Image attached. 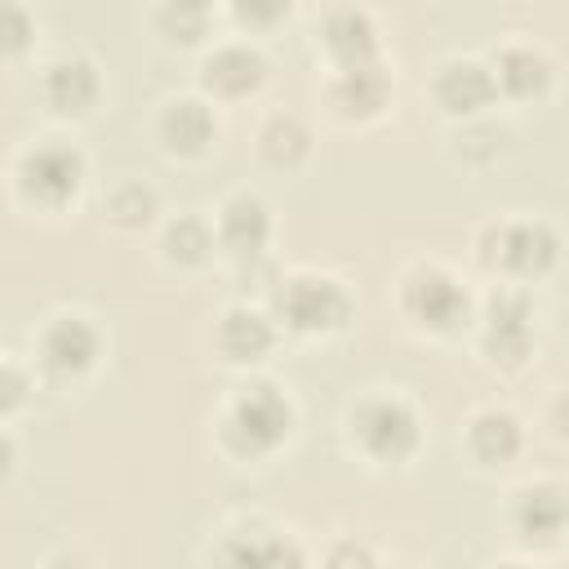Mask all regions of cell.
I'll use <instances>...</instances> for the list:
<instances>
[{
	"label": "cell",
	"instance_id": "cell-1",
	"mask_svg": "<svg viewBox=\"0 0 569 569\" xmlns=\"http://www.w3.org/2000/svg\"><path fill=\"white\" fill-rule=\"evenodd\" d=\"M293 427V405L276 382H249L231 396L222 413V440L240 458H262L284 445Z\"/></svg>",
	"mask_w": 569,
	"mask_h": 569
},
{
	"label": "cell",
	"instance_id": "cell-2",
	"mask_svg": "<svg viewBox=\"0 0 569 569\" xmlns=\"http://www.w3.org/2000/svg\"><path fill=\"white\" fill-rule=\"evenodd\" d=\"M351 440L373 458V462H405L413 458L418 440H422V422L413 413L409 400L373 391L351 409Z\"/></svg>",
	"mask_w": 569,
	"mask_h": 569
},
{
	"label": "cell",
	"instance_id": "cell-3",
	"mask_svg": "<svg viewBox=\"0 0 569 569\" xmlns=\"http://www.w3.org/2000/svg\"><path fill=\"white\" fill-rule=\"evenodd\" d=\"M271 307L293 333H329L342 329L351 316V298L329 276H280L271 289Z\"/></svg>",
	"mask_w": 569,
	"mask_h": 569
},
{
	"label": "cell",
	"instance_id": "cell-4",
	"mask_svg": "<svg viewBox=\"0 0 569 569\" xmlns=\"http://www.w3.org/2000/svg\"><path fill=\"white\" fill-rule=\"evenodd\" d=\"M80 182H84V156L76 147L58 142V138L36 142L18 160V191L31 204L58 209V204H67L80 191Z\"/></svg>",
	"mask_w": 569,
	"mask_h": 569
},
{
	"label": "cell",
	"instance_id": "cell-5",
	"mask_svg": "<svg viewBox=\"0 0 569 569\" xmlns=\"http://www.w3.org/2000/svg\"><path fill=\"white\" fill-rule=\"evenodd\" d=\"M556 231L547 222H502L489 227L480 240V258L507 276H542L556 262Z\"/></svg>",
	"mask_w": 569,
	"mask_h": 569
},
{
	"label": "cell",
	"instance_id": "cell-6",
	"mask_svg": "<svg viewBox=\"0 0 569 569\" xmlns=\"http://www.w3.org/2000/svg\"><path fill=\"white\" fill-rule=\"evenodd\" d=\"M400 307L413 325L422 329H436V333H449L467 320V289L440 271V267H418L409 280H405V293H400Z\"/></svg>",
	"mask_w": 569,
	"mask_h": 569
},
{
	"label": "cell",
	"instance_id": "cell-7",
	"mask_svg": "<svg viewBox=\"0 0 569 569\" xmlns=\"http://www.w3.org/2000/svg\"><path fill=\"white\" fill-rule=\"evenodd\" d=\"M98 351H102V338H98V329L84 316H58L40 333V365L53 378H80V373H89L93 360H98Z\"/></svg>",
	"mask_w": 569,
	"mask_h": 569
},
{
	"label": "cell",
	"instance_id": "cell-8",
	"mask_svg": "<svg viewBox=\"0 0 569 569\" xmlns=\"http://www.w3.org/2000/svg\"><path fill=\"white\" fill-rule=\"evenodd\" d=\"M533 347V325H529V298L525 293H493L485 302V356L502 365H520Z\"/></svg>",
	"mask_w": 569,
	"mask_h": 569
},
{
	"label": "cell",
	"instance_id": "cell-9",
	"mask_svg": "<svg viewBox=\"0 0 569 569\" xmlns=\"http://www.w3.org/2000/svg\"><path fill=\"white\" fill-rule=\"evenodd\" d=\"M320 44L338 67H365L378 62V27L365 9L356 4H338L325 22H320Z\"/></svg>",
	"mask_w": 569,
	"mask_h": 569
},
{
	"label": "cell",
	"instance_id": "cell-10",
	"mask_svg": "<svg viewBox=\"0 0 569 569\" xmlns=\"http://www.w3.org/2000/svg\"><path fill=\"white\" fill-rule=\"evenodd\" d=\"M213 240H218L231 258H258V253L267 249V240H271V213H267V204H262L258 196H249V191L231 196V200L218 209V231H213Z\"/></svg>",
	"mask_w": 569,
	"mask_h": 569
},
{
	"label": "cell",
	"instance_id": "cell-11",
	"mask_svg": "<svg viewBox=\"0 0 569 569\" xmlns=\"http://www.w3.org/2000/svg\"><path fill=\"white\" fill-rule=\"evenodd\" d=\"M40 93H44V102H49L58 116H84V111L98 102L102 80H98V67H93L89 58L71 53V58H58V62L44 67Z\"/></svg>",
	"mask_w": 569,
	"mask_h": 569
},
{
	"label": "cell",
	"instance_id": "cell-12",
	"mask_svg": "<svg viewBox=\"0 0 569 569\" xmlns=\"http://www.w3.org/2000/svg\"><path fill=\"white\" fill-rule=\"evenodd\" d=\"M431 93H436V102H440V111L445 116H480L489 102H493V71L485 67V62H445L440 71H436V84H431Z\"/></svg>",
	"mask_w": 569,
	"mask_h": 569
},
{
	"label": "cell",
	"instance_id": "cell-13",
	"mask_svg": "<svg viewBox=\"0 0 569 569\" xmlns=\"http://www.w3.org/2000/svg\"><path fill=\"white\" fill-rule=\"evenodd\" d=\"M262 76H267V62L249 44H222L200 62V84L213 98H244L262 84Z\"/></svg>",
	"mask_w": 569,
	"mask_h": 569
},
{
	"label": "cell",
	"instance_id": "cell-14",
	"mask_svg": "<svg viewBox=\"0 0 569 569\" xmlns=\"http://www.w3.org/2000/svg\"><path fill=\"white\" fill-rule=\"evenodd\" d=\"M387 93H391V80L378 62H365V67H338L333 84H329V107L347 120H369L387 107Z\"/></svg>",
	"mask_w": 569,
	"mask_h": 569
},
{
	"label": "cell",
	"instance_id": "cell-15",
	"mask_svg": "<svg viewBox=\"0 0 569 569\" xmlns=\"http://www.w3.org/2000/svg\"><path fill=\"white\" fill-rule=\"evenodd\" d=\"M218 351H222V360H231V365H253V360H262L267 351H271V342H276V329H271V320L258 311V307H231L222 320H218Z\"/></svg>",
	"mask_w": 569,
	"mask_h": 569
},
{
	"label": "cell",
	"instance_id": "cell-16",
	"mask_svg": "<svg viewBox=\"0 0 569 569\" xmlns=\"http://www.w3.org/2000/svg\"><path fill=\"white\" fill-rule=\"evenodd\" d=\"M218 133V120L213 111L200 102V98H173L164 111H160V142L178 156H200L209 151Z\"/></svg>",
	"mask_w": 569,
	"mask_h": 569
},
{
	"label": "cell",
	"instance_id": "cell-17",
	"mask_svg": "<svg viewBox=\"0 0 569 569\" xmlns=\"http://www.w3.org/2000/svg\"><path fill=\"white\" fill-rule=\"evenodd\" d=\"M489 71H493V89L511 98H542L551 89V58L529 44H507Z\"/></svg>",
	"mask_w": 569,
	"mask_h": 569
},
{
	"label": "cell",
	"instance_id": "cell-18",
	"mask_svg": "<svg viewBox=\"0 0 569 569\" xmlns=\"http://www.w3.org/2000/svg\"><path fill=\"white\" fill-rule=\"evenodd\" d=\"M516 529L525 542H560L565 533V489L560 485H529L516 498Z\"/></svg>",
	"mask_w": 569,
	"mask_h": 569
},
{
	"label": "cell",
	"instance_id": "cell-19",
	"mask_svg": "<svg viewBox=\"0 0 569 569\" xmlns=\"http://www.w3.org/2000/svg\"><path fill=\"white\" fill-rule=\"evenodd\" d=\"M467 449H471L476 462L502 467V462H511L520 453V422L507 409H485L467 427Z\"/></svg>",
	"mask_w": 569,
	"mask_h": 569
},
{
	"label": "cell",
	"instance_id": "cell-20",
	"mask_svg": "<svg viewBox=\"0 0 569 569\" xmlns=\"http://www.w3.org/2000/svg\"><path fill=\"white\" fill-rule=\"evenodd\" d=\"M258 147H262V160L276 164V169H293L307 151H311V133L298 116H271L258 133Z\"/></svg>",
	"mask_w": 569,
	"mask_h": 569
},
{
	"label": "cell",
	"instance_id": "cell-21",
	"mask_svg": "<svg viewBox=\"0 0 569 569\" xmlns=\"http://www.w3.org/2000/svg\"><path fill=\"white\" fill-rule=\"evenodd\" d=\"M151 22L169 44H196L209 27V0H160Z\"/></svg>",
	"mask_w": 569,
	"mask_h": 569
},
{
	"label": "cell",
	"instance_id": "cell-22",
	"mask_svg": "<svg viewBox=\"0 0 569 569\" xmlns=\"http://www.w3.org/2000/svg\"><path fill=\"white\" fill-rule=\"evenodd\" d=\"M160 249H164V258L178 262V267H200V262H209V253H213V231H209L200 218L187 213V218H173V222L164 227Z\"/></svg>",
	"mask_w": 569,
	"mask_h": 569
},
{
	"label": "cell",
	"instance_id": "cell-23",
	"mask_svg": "<svg viewBox=\"0 0 569 569\" xmlns=\"http://www.w3.org/2000/svg\"><path fill=\"white\" fill-rule=\"evenodd\" d=\"M107 218L116 227H147L156 218V191L147 182H120L107 196Z\"/></svg>",
	"mask_w": 569,
	"mask_h": 569
},
{
	"label": "cell",
	"instance_id": "cell-24",
	"mask_svg": "<svg viewBox=\"0 0 569 569\" xmlns=\"http://www.w3.org/2000/svg\"><path fill=\"white\" fill-rule=\"evenodd\" d=\"M227 560H249V565H284V560H302L298 547L284 542V533H236V547H227Z\"/></svg>",
	"mask_w": 569,
	"mask_h": 569
},
{
	"label": "cell",
	"instance_id": "cell-25",
	"mask_svg": "<svg viewBox=\"0 0 569 569\" xmlns=\"http://www.w3.org/2000/svg\"><path fill=\"white\" fill-rule=\"evenodd\" d=\"M31 36H36L31 13H27L18 0H0V58H18V53H27Z\"/></svg>",
	"mask_w": 569,
	"mask_h": 569
},
{
	"label": "cell",
	"instance_id": "cell-26",
	"mask_svg": "<svg viewBox=\"0 0 569 569\" xmlns=\"http://www.w3.org/2000/svg\"><path fill=\"white\" fill-rule=\"evenodd\" d=\"M289 4L293 0H231V13L240 22H249V27H271V22H280L289 13Z\"/></svg>",
	"mask_w": 569,
	"mask_h": 569
},
{
	"label": "cell",
	"instance_id": "cell-27",
	"mask_svg": "<svg viewBox=\"0 0 569 569\" xmlns=\"http://www.w3.org/2000/svg\"><path fill=\"white\" fill-rule=\"evenodd\" d=\"M22 400H27V378L13 365H0V418L13 413Z\"/></svg>",
	"mask_w": 569,
	"mask_h": 569
},
{
	"label": "cell",
	"instance_id": "cell-28",
	"mask_svg": "<svg viewBox=\"0 0 569 569\" xmlns=\"http://www.w3.org/2000/svg\"><path fill=\"white\" fill-rule=\"evenodd\" d=\"M13 462H18V449H13V440L0 431V480L13 471Z\"/></svg>",
	"mask_w": 569,
	"mask_h": 569
}]
</instances>
